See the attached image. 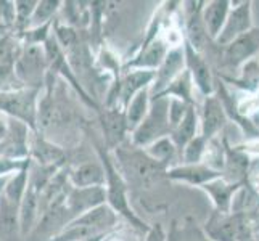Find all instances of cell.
I'll return each instance as SVG.
<instances>
[{
    "mask_svg": "<svg viewBox=\"0 0 259 241\" xmlns=\"http://www.w3.org/2000/svg\"><path fill=\"white\" fill-rule=\"evenodd\" d=\"M32 164L31 158L26 159H16V158H8V156H0V178L12 177L18 172L24 171Z\"/></svg>",
    "mask_w": 259,
    "mask_h": 241,
    "instance_id": "d6a6232c",
    "label": "cell"
},
{
    "mask_svg": "<svg viewBox=\"0 0 259 241\" xmlns=\"http://www.w3.org/2000/svg\"><path fill=\"white\" fill-rule=\"evenodd\" d=\"M214 95L219 98L222 106H224L227 119L234 121L248 140H251V141L259 140V129L251 122V119L246 118L245 114H242V111L238 108V102L232 97L230 90L227 88V84L222 79H216V92H214Z\"/></svg>",
    "mask_w": 259,
    "mask_h": 241,
    "instance_id": "2e32d148",
    "label": "cell"
},
{
    "mask_svg": "<svg viewBox=\"0 0 259 241\" xmlns=\"http://www.w3.org/2000/svg\"><path fill=\"white\" fill-rule=\"evenodd\" d=\"M111 155H114V163L127 183L132 182L142 188H151L166 178L167 169L151 159L145 150L134 147L131 140L111 151Z\"/></svg>",
    "mask_w": 259,
    "mask_h": 241,
    "instance_id": "6da1fadb",
    "label": "cell"
},
{
    "mask_svg": "<svg viewBox=\"0 0 259 241\" xmlns=\"http://www.w3.org/2000/svg\"><path fill=\"white\" fill-rule=\"evenodd\" d=\"M208 241H246L259 233V211L219 212L212 211L203 225Z\"/></svg>",
    "mask_w": 259,
    "mask_h": 241,
    "instance_id": "3957f363",
    "label": "cell"
},
{
    "mask_svg": "<svg viewBox=\"0 0 259 241\" xmlns=\"http://www.w3.org/2000/svg\"><path fill=\"white\" fill-rule=\"evenodd\" d=\"M171 49H172L171 43H169L163 35H159L158 39H155L151 43H148V45L139 49L136 55L122 66V73L124 71H131V69L156 71L163 65V61L167 57V53Z\"/></svg>",
    "mask_w": 259,
    "mask_h": 241,
    "instance_id": "9a60e30c",
    "label": "cell"
},
{
    "mask_svg": "<svg viewBox=\"0 0 259 241\" xmlns=\"http://www.w3.org/2000/svg\"><path fill=\"white\" fill-rule=\"evenodd\" d=\"M253 28H254L253 26V4L249 2V0L235 4V7H232V10L229 13V18L224 24V29L221 31V34L218 35V39L214 40V43H216L219 49H224L235 39H238L240 35L249 32Z\"/></svg>",
    "mask_w": 259,
    "mask_h": 241,
    "instance_id": "9c48e42d",
    "label": "cell"
},
{
    "mask_svg": "<svg viewBox=\"0 0 259 241\" xmlns=\"http://www.w3.org/2000/svg\"><path fill=\"white\" fill-rule=\"evenodd\" d=\"M200 114V135L208 141L214 140L218 133L224 129L227 122V114L224 111L221 100L216 95L203 98V103L198 110Z\"/></svg>",
    "mask_w": 259,
    "mask_h": 241,
    "instance_id": "4fadbf2b",
    "label": "cell"
},
{
    "mask_svg": "<svg viewBox=\"0 0 259 241\" xmlns=\"http://www.w3.org/2000/svg\"><path fill=\"white\" fill-rule=\"evenodd\" d=\"M193 88H196L195 84H193V79H192L189 71L184 69L182 73L166 87V90L161 95H158V97L177 98V100H182V102L189 103V105H196V100L193 97Z\"/></svg>",
    "mask_w": 259,
    "mask_h": 241,
    "instance_id": "484cf974",
    "label": "cell"
},
{
    "mask_svg": "<svg viewBox=\"0 0 259 241\" xmlns=\"http://www.w3.org/2000/svg\"><path fill=\"white\" fill-rule=\"evenodd\" d=\"M253 239H254V241H259V233H257V235H256V236H254Z\"/></svg>",
    "mask_w": 259,
    "mask_h": 241,
    "instance_id": "ab89813d",
    "label": "cell"
},
{
    "mask_svg": "<svg viewBox=\"0 0 259 241\" xmlns=\"http://www.w3.org/2000/svg\"><path fill=\"white\" fill-rule=\"evenodd\" d=\"M29 169H31V166L28 169H24V171L12 175L5 185L4 196L8 201L18 204V206L21 204L24 195H26V190H28V186H29Z\"/></svg>",
    "mask_w": 259,
    "mask_h": 241,
    "instance_id": "83f0119b",
    "label": "cell"
},
{
    "mask_svg": "<svg viewBox=\"0 0 259 241\" xmlns=\"http://www.w3.org/2000/svg\"><path fill=\"white\" fill-rule=\"evenodd\" d=\"M0 241H2V238H0Z\"/></svg>",
    "mask_w": 259,
    "mask_h": 241,
    "instance_id": "b9f144b4",
    "label": "cell"
},
{
    "mask_svg": "<svg viewBox=\"0 0 259 241\" xmlns=\"http://www.w3.org/2000/svg\"><path fill=\"white\" fill-rule=\"evenodd\" d=\"M221 177H224V172L216 171V169L209 167L204 163L174 164L172 167H169L166 172V178H169V180L187 183L190 186H196V188H201L203 185H206Z\"/></svg>",
    "mask_w": 259,
    "mask_h": 241,
    "instance_id": "7c38bea8",
    "label": "cell"
},
{
    "mask_svg": "<svg viewBox=\"0 0 259 241\" xmlns=\"http://www.w3.org/2000/svg\"><path fill=\"white\" fill-rule=\"evenodd\" d=\"M145 150V153L153 159L156 161L158 164H161L163 167L169 169L172 167V161L179 156L181 158V151H179V148L176 147V143L172 141L171 137H164V138H159L156 140L155 143L148 145Z\"/></svg>",
    "mask_w": 259,
    "mask_h": 241,
    "instance_id": "4316f807",
    "label": "cell"
},
{
    "mask_svg": "<svg viewBox=\"0 0 259 241\" xmlns=\"http://www.w3.org/2000/svg\"><path fill=\"white\" fill-rule=\"evenodd\" d=\"M95 148H97L98 158H100L102 164L105 167L106 204H108L119 217L126 219L127 222H131V225H134L140 231H145V235H147L150 227L131 208L129 198H127V182H126V178L122 177V174L119 172L118 166H116L111 151H108V148L100 143H95Z\"/></svg>",
    "mask_w": 259,
    "mask_h": 241,
    "instance_id": "7a4b0ae2",
    "label": "cell"
},
{
    "mask_svg": "<svg viewBox=\"0 0 259 241\" xmlns=\"http://www.w3.org/2000/svg\"><path fill=\"white\" fill-rule=\"evenodd\" d=\"M145 241H167V235H166L164 227L161 224L151 225L150 230L147 231V235H145Z\"/></svg>",
    "mask_w": 259,
    "mask_h": 241,
    "instance_id": "e575fe53",
    "label": "cell"
},
{
    "mask_svg": "<svg viewBox=\"0 0 259 241\" xmlns=\"http://www.w3.org/2000/svg\"><path fill=\"white\" fill-rule=\"evenodd\" d=\"M103 204H106L105 186H91V188H74V186H69L65 196V208L71 220L95 208H100Z\"/></svg>",
    "mask_w": 259,
    "mask_h": 241,
    "instance_id": "8fae6325",
    "label": "cell"
},
{
    "mask_svg": "<svg viewBox=\"0 0 259 241\" xmlns=\"http://www.w3.org/2000/svg\"><path fill=\"white\" fill-rule=\"evenodd\" d=\"M0 238L2 241H20V206L0 196Z\"/></svg>",
    "mask_w": 259,
    "mask_h": 241,
    "instance_id": "44dd1931",
    "label": "cell"
},
{
    "mask_svg": "<svg viewBox=\"0 0 259 241\" xmlns=\"http://www.w3.org/2000/svg\"><path fill=\"white\" fill-rule=\"evenodd\" d=\"M190 106L192 105L185 103L182 100H177V98H169V122H171V132L177 124L185 118V114L189 111Z\"/></svg>",
    "mask_w": 259,
    "mask_h": 241,
    "instance_id": "836d02e7",
    "label": "cell"
},
{
    "mask_svg": "<svg viewBox=\"0 0 259 241\" xmlns=\"http://www.w3.org/2000/svg\"><path fill=\"white\" fill-rule=\"evenodd\" d=\"M39 2L35 0H18V2H13L15 5V24L18 29H21L23 32L29 28L31 18L35 12V7H37Z\"/></svg>",
    "mask_w": 259,
    "mask_h": 241,
    "instance_id": "1f68e13d",
    "label": "cell"
},
{
    "mask_svg": "<svg viewBox=\"0 0 259 241\" xmlns=\"http://www.w3.org/2000/svg\"><path fill=\"white\" fill-rule=\"evenodd\" d=\"M257 208H259V204H257Z\"/></svg>",
    "mask_w": 259,
    "mask_h": 241,
    "instance_id": "7bdbcfd3",
    "label": "cell"
},
{
    "mask_svg": "<svg viewBox=\"0 0 259 241\" xmlns=\"http://www.w3.org/2000/svg\"><path fill=\"white\" fill-rule=\"evenodd\" d=\"M246 241H254V239H246Z\"/></svg>",
    "mask_w": 259,
    "mask_h": 241,
    "instance_id": "60d3db41",
    "label": "cell"
},
{
    "mask_svg": "<svg viewBox=\"0 0 259 241\" xmlns=\"http://www.w3.org/2000/svg\"><path fill=\"white\" fill-rule=\"evenodd\" d=\"M184 69H185V52H184V43H181V45L172 47L169 50L163 65L155 71V80L150 87L151 98L161 95L166 90V87L171 84Z\"/></svg>",
    "mask_w": 259,
    "mask_h": 241,
    "instance_id": "5bb4252c",
    "label": "cell"
},
{
    "mask_svg": "<svg viewBox=\"0 0 259 241\" xmlns=\"http://www.w3.org/2000/svg\"><path fill=\"white\" fill-rule=\"evenodd\" d=\"M200 135V114L196 105H192L187 111L185 118L177 124L171 132V138L181 151L189 141Z\"/></svg>",
    "mask_w": 259,
    "mask_h": 241,
    "instance_id": "603a6c76",
    "label": "cell"
},
{
    "mask_svg": "<svg viewBox=\"0 0 259 241\" xmlns=\"http://www.w3.org/2000/svg\"><path fill=\"white\" fill-rule=\"evenodd\" d=\"M8 178H10V177L0 178V196L4 195V190H5V185H7V182H8Z\"/></svg>",
    "mask_w": 259,
    "mask_h": 241,
    "instance_id": "74e56055",
    "label": "cell"
},
{
    "mask_svg": "<svg viewBox=\"0 0 259 241\" xmlns=\"http://www.w3.org/2000/svg\"><path fill=\"white\" fill-rule=\"evenodd\" d=\"M47 66L49 63L44 45H24L13 68L24 88L39 90Z\"/></svg>",
    "mask_w": 259,
    "mask_h": 241,
    "instance_id": "8992f818",
    "label": "cell"
},
{
    "mask_svg": "<svg viewBox=\"0 0 259 241\" xmlns=\"http://www.w3.org/2000/svg\"><path fill=\"white\" fill-rule=\"evenodd\" d=\"M209 147V141L203 138L201 135L195 137L192 141H189L182 150H181V159L182 164H198L204 161L206 151Z\"/></svg>",
    "mask_w": 259,
    "mask_h": 241,
    "instance_id": "f546056e",
    "label": "cell"
},
{
    "mask_svg": "<svg viewBox=\"0 0 259 241\" xmlns=\"http://www.w3.org/2000/svg\"><path fill=\"white\" fill-rule=\"evenodd\" d=\"M259 53V28H253L249 32L240 35L227 47L221 49L222 65L229 69H240L248 61H253Z\"/></svg>",
    "mask_w": 259,
    "mask_h": 241,
    "instance_id": "ba28073f",
    "label": "cell"
},
{
    "mask_svg": "<svg viewBox=\"0 0 259 241\" xmlns=\"http://www.w3.org/2000/svg\"><path fill=\"white\" fill-rule=\"evenodd\" d=\"M29 158L44 167H58V163L65 158L63 150L50 143L49 140L35 135L29 141Z\"/></svg>",
    "mask_w": 259,
    "mask_h": 241,
    "instance_id": "7402d4cb",
    "label": "cell"
},
{
    "mask_svg": "<svg viewBox=\"0 0 259 241\" xmlns=\"http://www.w3.org/2000/svg\"><path fill=\"white\" fill-rule=\"evenodd\" d=\"M184 52H185V69L190 73L196 90L203 97L214 95V92H216V77H214V73L206 57L203 53L196 52L185 40H184Z\"/></svg>",
    "mask_w": 259,
    "mask_h": 241,
    "instance_id": "30bf717a",
    "label": "cell"
},
{
    "mask_svg": "<svg viewBox=\"0 0 259 241\" xmlns=\"http://www.w3.org/2000/svg\"><path fill=\"white\" fill-rule=\"evenodd\" d=\"M221 79L226 84H232L238 87L240 90L246 92L248 95L259 93V61L253 60L248 61L246 65L240 68V74L237 77H224L221 76Z\"/></svg>",
    "mask_w": 259,
    "mask_h": 241,
    "instance_id": "cb8c5ba5",
    "label": "cell"
},
{
    "mask_svg": "<svg viewBox=\"0 0 259 241\" xmlns=\"http://www.w3.org/2000/svg\"><path fill=\"white\" fill-rule=\"evenodd\" d=\"M230 5L232 2H229V0H211V2H204L201 16L204 26H206V31L212 40H216L221 31L224 29V24L232 10Z\"/></svg>",
    "mask_w": 259,
    "mask_h": 241,
    "instance_id": "ffe728a7",
    "label": "cell"
},
{
    "mask_svg": "<svg viewBox=\"0 0 259 241\" xmlns=\"http://www.w3.org/2000/svg\"><path fill=\"white\" fill-rule=\"evenodd\" d=\"M150 105H151V93H150V88H145V90H142L140 93L134 97L131 103L126 106L124 114H126L129 135L140 126V122L145 119V116L150 111Z\"/></svg>",
    "mask_w": 259,
    "mask_h": 241,
    "instance_id": "d4e9b609",
    "label": "cell"
},
{
    "mask_svg": "<svg viewBox=\"0 0 259 241\" xmlns=\"http://www.w3.org/2000/svg\"><path fill=\"white\" fill-rule=\"evenodd\" d=\"M184 40L200 53H204L211 49L214 40L209 37L206 26L203 23V7L204 2H184ZM216 45V43H214Z\"/></svg>",
    "mask_w": 259,
    "mask_h": 241,
    "instance_id": "52a82bcc",
    "label": "cell"
},
{
    "mask_svg": "<svg viewBox=\"0 0 259 241\" xmlns=\"http://www.w3.org/2000/svg\"><path fill=\"white\" fill-rule=\"evenodd\" d=\"M246 183V182H243ZM242 182H230L227 178L221 177L212 180L206 185L201 186V191L206 193V196L211 200L214 211L219 212H230L232 208V201H234L235 193L242 188Z\"/></svg>",
    "mask_w": 259,
    "mask_h": 241,
    "instance_id": "ac0fdd59",
    "label": "cell"
},
{
    "mask_svg": "<svg viewBox=\"0 0 259 241\" xmlns=\"http://www.w3.org/2000/svg\"><path fill=\"white\" fill-rule=\"evenodd\" d=\"M106 236H100V238H95V239H91V241H103Z\"/></svg>",
    "mask_w": 259,
    "mask_h": 241,
    "instance_id": "f35d334b",
    "label": "cell"
},
{
    "mask_svg": "<svg viewBox=\"0 0 259 241\" xmlns=\"http://www.w3.org/2000/svg\"><path fill=\"white\" fill-rule=\"evenodd\" d=\"M8 135H10V118L0 113V143H4Z\"/></svg>",
    "mask_w": 259,
    "mask_h": 241,
    "instance_id": "d590c367",
    "label": "cell"
},
{
    "mask_svg": "<svg viewBox=\"0 0 259 241\" xmlns=\"http://www.w3.org/2000/svg\"><path fill=\"white\" fill-rule=\"evenodd\" d=\"M39 90L34 88H18L13 92H0V113L37 130L39 116Z\"/></svg>",
    "mask_w": 259,
    "mask_h": 241,
    "instance_id": "5b68a950",
    "label": "cell"
},
{
    "mask_svg": "<svg viewBox=\"0 0 259 241\" xmlns=\"http://www.w3.org/2000/svg\"><path fill=\"white\" fill-rule=\"evenodd\" d=\"M61 5L63 4L58 2V0H42V2H39L37 7H35V12H34L32 18H31V23H29L28 29L40 28V26H44V24L53 23V16L57 15V12L61 8Z\"/></svg>",
    "mask_w": 259,
    "mask_h": 241,
    "instance_id": "f1b7e54d",
    "label": "cell"
},
{
    "mask_svg": "<svg viewBox=\"0 0 259 241\" xmlns=\"http://www.w3.org/2000/svg\"><path fill=\"white\" fill-rule=\"evenodd\" d=\"M248 182H249V185H251L253 188H254V191L259 195V174H256V175L251 178V180H248Z\"/></svg>",
    "mask_w": 259,
    "mask_h": 241,
    "instance_id": "8d00e7d4",
    "label": "cell"
},
{
    "mask_svg": "<svg viewBox=\"0 0 259 241\" xmlns=\"http://www.w3.org/2000/svg\"><path fill=\"white\" fill-rule=\"evenodd\" d=\"M69 185L74 188H91V186H105V167L102 161H87L71 169L68 172Z\"/></svg>",
    "mask_w": 259,
    "mask_h": 241,
    "instance_id": "d6986e66",
    "label": "cell"
},
{
    "mask_svg": "<svg viewBox=\"0 0 259 241\" xmlns=\"http://www.w3.org/2000/svg\"><path fill=\"white\" fill-rule=\"evenodd\" d=\"M100 121L105 133V147L108 148V151H114L126 141V135L129 133L124 110L105 108L100 114Z\"/></svg>",
    "mask_w": 259,
    "mask_h": 241,
    "instance_id": "e0dca14e",
    "label": "cell"
},
{
    "mask_svg": "<svg viewBox=\"0 0 259 241\" xmlns=\"http://www.w3.org/2000/svg\"><path fill=\"white\" fill-rule=\"evenodd\" d=\"M21 49L18 40L10 34L0 35V68L15 66L18 57H20Z\"/></svg>",
    "mask_w": 259,
    "mask_h": 241,
    "instance_id": "4dcf8cb0",
    "label": "cell"
},
{
    "mask_svg": "<svg viewBox=\"0 0 259 241\" xmlns=\"http://www.w3.org/2000/svg\"><path fill=\"white\" fill-rule=\"evenodd\" d=\"M131 143L137 148H147L156 140L171 137V122H169V98H151L150 111L140 126L131 133Z\"/></svg>",
    "mask_w": 259,
    "mask_h": 241,
    "instance_id": "277c9868",
    "label": "cell"
}]
</instances>
